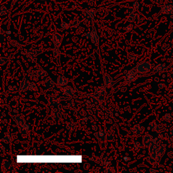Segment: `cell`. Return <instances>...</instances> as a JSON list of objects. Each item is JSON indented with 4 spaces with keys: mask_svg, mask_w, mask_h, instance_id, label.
<instances>
[{
    "mask_svg": "<svg viewBox=\"0 0 173 173\" xmlns=\"http://www.w3.org/2000/svg\"><path fill=\"white\" fill-rule=\"evenodd\" d=\"M105 87L104 86H100V87H98L95 91V93H94V95H97L98 97H102V96H104L105 95Z\"/></svg>",
    "mask_w": 173,
    "mask_h": 173,
    "instance_id": "13",
    "label": "cell"
},
{
    "mask_svg": "<svg viewBox=\"0 0 173 173\" xmlns=\"http://www.w3.org/2000/svg\"><path fill=\"white\" fill-rule=\"evenodd\" d=\"M4 40H5V39H4V37H3V35H1V43H3V42H4Z\"/></svg>",
    "mask_w": 173,
    "mask_h": 173,
    "instance_id": "44",
    "label": "cell"
},
{
    "mask_svg": "<svg viewBox=\"0 0 173 173\" xmlns=\"http://www.w3.org/2000/svg\"><path fill=\"white\" fill-rule=\"evenodd\" d=\"M60 48H57V47H54L53 49V55L55 58H58L60 55Z\"/></svg>",
    "mask_w": 173,
    "mask_h": 173,
    "instance_id": "27",
    "label": "cell"
},
{
    "mask_svg": "<svg viewBox=\"0 0 173 173\" xmlns=\"http://www.w3.org/2000/svg\"><path fill=\"white\" fill-rule=\"evenodd\" d=\"M132 28H133V26L132 25H128L126 27V30H127V31H129V30H130L131 29H132Z\"/></svg>",
    "mask_w": 173,
    "mask_h": 173,
    "instance_id": "42",
    "label": "cell"
},
{
    "mask_svg": "<svg viewBox=\"0 0 173 173\" xmlns=\"http://www.w3.org/2000/svg\"><path fill=\"white\" fill-rule=\"evenodd\" d=\"M105 173H113L114 172V171L112 169V168H107V169L105 170Z\"/></svg>",
    "mask_w": 173,
    "mask_h": 173,
    "instance_id": "38",
    "label": "cell"
},
{
    "mask_svg": "<svg viewBox=\"0 0 173 173\" xmlns=\"http://www.w3.org/2000/svg\"><path fill=\"white\" fill-rule=\"evenodd\" d=\"M146 160H147V161H148V162L150 164H151V165L156 166H158V164H159V162H158L156 159L152 158L151 156H148V158H146Z\"/></svg>",
    "mask_w": 173,
    "mask_h": 173,
    "instance_id": "23",
    "label": "cell"
},
{
    "mask_svg": "<svg viewBox=\"0 0 173 173\" xmlns=\"http://www.w3.org/2000/svg\"><path fill=\"white\" fill-rule=\"evenodd\" d=\"M163 84H162V83H160V84H159V87H160V88H161V89H162V88H163Z\"/></svg>",
    "mask_w": 173,
    "mask_h": 173,
    "instance_id": "50",
    "label": "cell"
},
{
    "mask_svg": "<svg viewBox=\"0 0 173 173\" xmlns=\"http://www.w3.org/2000/svg\"><path fill=\"white\" fill-rule=\"evenodd\" d=\"M7 61H8L7 58H1V59H0V64H1V65H3V64L7 62Z\"/></svg>",
    "mask_w": 173,
    "mask_h": 173,
    "instance_id": "36",
    "label": "cell"
},
{
    "mask_svg": "<svg viewBox=\"0 0 173 173\" xmlns=\"http://www.w3.org/2000/svg\"><path fill=\"white\" fill-rule=\"evenodd\" d=\"M12 139L13 138H12V133H7L6 134H5V135H4V137H3L2 141L3 142V143H9L12 141Z\"/></svg>",
    "mask_w": 173,
    "mask_h": 173,
    "instance_id": "21",
    "label": "cell"
},
{
    "mask_svg": "<svg viewBox=\"0 0 173 173\" xmlns=\"http://www.w3.org/2000/svg\"><path fill=\"white\" fill-rule=\"evenodd\" d=\"M28 90L30 91H33V92H35V91H37L38 90L37 87L36 85V84L35 83H30V85H29V87H28Z\"/></svg>",
    "mask_w": 173,
    "mask_h": 173,
    "instance_id": "29",
    "label": "cell"
},
{
    "mask_svg": "<svg viewBox=\"0 0 173 173\" xmlns=\"http://www.w3.org/2000/svg\"><path fill=\"white\" fill-rule=\"evenodd\" d=\"M10 45H12V46H14V47H16V46H18V45H19L18 42L15 40H12L10 42Z\"/></svg>",
    "mask_w": 173,
    "mask_h": 173,
    "instance_id": "34",
    "label": "cell"
},
{
    "mask_svg": "<svg viewBox=\"0 0 173 173\" xmlns=\"http://www.w3.org/2000/svg\"><path fill=\"white\" fill-rule=\"evenodd\" d=\"M73 101H70V103H69V105H70V106H74V103H73Z\"/></svg>",
    "mask_w": 173,
    "mask_h": 173,
    "instance_id": "49",
    "label": "cell"
},
{
    "mask_svg": "<svg viewBox=\"0 0 173 173\" xmlns=\"http://www.w3.org/2000/svg\"><path fill=\"white\" fill-rule=\"evenodd\" d=\"M30 85V82L27 78H24L20 82V92H25L26 91L28 90V87Z\"/></svg>",
    "mask_w": 173,
    "mask_h": 173,
    "instance_id": "7",
    "label": "cell"
},
{
    "mask_svg": "<svg viewBox=\"0 0 173 173\" xmlns=\"http://www.w3.org/2000/svg\"><path fill=\"white\" fill-rule=\"evenodd\" d=\"M43 51L42 49H30L26 51V57L28 59V60L30 62H35L37 60V56L43 53Z\"/></svg>",
    "mask_w": 173,
    "mask_h": 173,
    "instance_id": "2",
    "label": "cell"
},
{
    "mask_svg": "<svg viewBox=\"0 0 173 173\" xmlns=\"http://www.w3.org/2000/svg\"><path fill=\"white\" fill-rule=\"evenodd\" d=\"M166 151V146L165 145H162L160 147V148L158 149V150L156 151V153H158V155L159 156H160L162 158V156L164 154V152Z\"/></svg>",
    "mask_w": 173,
    "mask_h": 173,
    "instance_id": "26",
    "label": "cell"
},
{
    "mask_svg": "<svg viewBox=\"0 0 173 173\" xmlns=\"http://www.w3.org/2000/svg\"><path fill=\"white\" fill-rule=\"evenodd\" d=\"M12 119L16 123L18 127H21L26 124V121L23 117L18 115H14L12 116Z\"/></svg>",
    "mask_w": 173,
    "mask_h": 173,
    "instance_id": "8",
    "label": "cell"
},
{
    "mask_svg": "<svg viewBox=\"0 0 173 173\" xmlns=\"http://www.w3.org/2000/svg\"><path fill=\"white\" fill-rule=\"evenodd\" d=\"M164 119L166 121H170L172 120V116L169 113H166L165 115L164 116Z\"/></svg>",
    "mask_w": 173,
    "mask_h": 173,
    "instance_id": "32",
    "label": "cell"
},
{
    "mask_svg": "<svg viewBox=\"0 0 173 173\" xmlns=\"http://www.w3.org/2000/svg\"><path fill=\"white\" fill-rule=\"evenodd\" d=\"M61 26H62V28H67L69 26V25H68V24H66V23H62Z\"/></svg>",
    "mask_w": 173,
    "mask_h": 173,
    "instance_id": "39",
    "label": "cell"
},
{
    "mask_svg": "<svg viewBox=\"0 0 173 173\" xmlns=\"http://www.w3.org/2000/svg\"><path fill=\"white\" fill-rule=\"evenodd\" d=\"M161 12L164 14H171L173 13V6L172 5H166L163 6L162 8Z\"/></svg>",
    "mask_w": 173,
    "mask_h": 173,
    "instance_id": "18",
    "label": "cell"
},
{
    "mask_svg": "<svg viewBox=\"0 0 173 173\" xmlns=\"http://www.w3.org/2000/svg\"><path fill=\"white\" fill-rule=\"evenodd\" d=\"M154 80H156V82H158V80H159V78H157V77H156V78H154Z\"/></svg>",
    "mask_w": 173,
    "mask_h": 173,
    "instance_id": "51",
    "label": "cell"
},
{
    "mask_svg": "<svg viewBox=\"0 0 173 173\" xmlns=\"http://www.w3.org/2000/svg\"><path fill=\"white\" fill-rule=\"evenodd\" d=\"M92 33H93V36H92V38H91V41H92V42H93L95 45H98V43H99V38H98V35H97L95 30H93Z\"/></svg>",
    "mask_w": 173,
    "mask_h": 173,
    "instance_id": "24",
    "label": "cell"
},
{
    "mask_svg": "<svg viewBox=\"0 0 173 173\" xmlns=\"http://www.w3.org/2000/svg\"><path fill=\"white\" fill-rule=\"evenodd\" d=\"M89 166V164H85V169H88V168H88Z\"/></svg>",
    "mask_w": 173,
    "mask_h": 173,
    "instance_id": "47",
    "label": "cell"
},
{
    "mask_svg": "<svg viewBox=\"0 0 173 173\" xmlns=\"http://www.w3.org/2000/svg\"><path fill=\"white\" fill-rule=\"evenodd\" d=\"M103 81H104V85L106 87L108 88L112 87L116 83V82H114V80H113L112 78L109 75V74H105L104 76H103Z\"/></svg>",
    "mask_w": 173,
    "mask_h": 173,
    "instance_id": "9",
    "label": "cell"
},
{
    "mask_svg": "<svg viewBox=\"0 0 173 173\" xmlns=\"http://www.w3.org/2000/svg\"><path fill=\"white\" fill-rule=\"evenodd\" d=\"M63 37L62 36L58 33H55L52 37V41L53 43L54 47L60 48L61 45V43L62 42Z\"/></svg>",
    "mask_w": 173,
    "mask_h": 173,
    "instance_id": "5",
    "label": "cell"
},
{
    "mask_svg": "<svg viewBox=\"0 0 173 173\" xmlns=\"http://www.w3.org/2000/svg\"><path fill=\"white\" fill-rule=\"evenodd\" d=\"M76 124L75 123L71 121V122H69V123H67V124H66V129L68 131H73V130H76Z\"/></svg>",
    "mask_w": 173,
    "mask_h": 173,
    "instance_id": "22",
    "label": "cell"
},
{
    "mask_svg": "<svg viewBox=\"0 0 173 173\" xmlns=\"http://www.w3.org/2000/svg\"><path fill=\"white\" fill-rule=\"evenodd\" d=\"M86 37L88 38V39H91V38H92V36H93V33H91V32H88V33H87V34H86Z\"/></svg>",
    "mask_w": 173,
    "mask_h": 173,
    "instance_id": "37",
    "label": "cell"
},
{
    "mask_svg": "<svg viewBox=\"0 0 173 173\" xmlns=\"http://www.w3.org/2000/svg\"><path fill=\"white\" fill-rule=\"evenodd\" d=\"M166 70H167V66L164 64H159L157 66H156L154 68V72L158 73H162Z\"/></svg>",
    "mask_w": 173,
    "mask_h": 173,
    "instance_id": "16",
    "label": "cell"
},
{
    "mask_svg": "<svg viewBox=\"0 0 173 173\" xmlns=\"http://www.w3.org/2000/svg\"><path fill=\"white\" fill-rule=\"evenodd\" d=\"M137 70H136V68L132 69L130 71H128V73L126 74V80L128 82H133V80H135L136 78L138 76L137 74Z\"/></svg>",
    "mask_w": 173,
    "mask_h": 173,
    "instance_id": "4",
    "label": "cell"
},
{
    "mask_svg": "<svg viewBox=\"0 0 173 173\" xmlns=\"http://www.w3.org/2000/svg\"><path fill=\"white\" fill-rule=\"evenodd\" d=\"M148 128V130H152V131H158L160 130V124L156 121H153L149 123Z\"/></svg>",
    "mask_w": 173,
    "mask_h": 173,
    "instance_id": "15",
    "label": "cell"
},
{
    "mask_svg": "<svg viewBox=\"0 0 173 173\" xmlns=\"http://www.w3.org/2000/svg\"><path fill=\"white\" fill-rule=\"evenodd\" d=\"M170 134H171L172 135H173V126L170 129Z\"/></svg>",
    "mask_w": 173,
    "mask_h": 173,
    "instance_id": "46",
    "label": "cell"
},
{
    "mask_svg": "<svg viewBox=\"0 0 173 173\" xmlns=\"http://www.w3.org/2000/svg\"><path fill=\"white\" fill-rule=\"evenodd\" d=\"M18 128H19V132H20L21 134H23V135H26V134H27L28 130H26L25 128H24L23 126L18 127Z\"/></svg>",
    "mask_w": 173,
    "mask_h": 173,
    "instance_id": "33",
    "label": "cell"
},
{
    "mask_svg": "<svg viewBox=\"0 0 173 173\" xmlns=\"http://www.w3.org/2000/svg\"><path fill=\"white\" fill-rule=\"evenodd\" d=\"M99 97H98V96H97V95H93L91 98V101H92V102H93V103H95V104H97V103H99V101H100V100H99Z\"/></svg>",
    "mask_w": 173,
    "mask_h": 173,
    "instance_id": "30",
    "label": "cell"
},
{
    "mask_svg": "<svg viewBox=\"0 0 173 173\" xmlns=\"http://www.w3.org/2000/svg\"><path fill=\"white\" fill-rule=\"evenodd\" d=\"M135 68L139 73L144 74V73H147L150 71L151 65L150 63L148 62H141L139 63Z\"/></svg>",
    "mask_w": 173,
    "mask_h": 173,
    "instance_id": "1",
    "label": "cell"
},
{
    "mask_svg": "<svg viewBox=\"0 0 173 173\" xmlns=\"http://www.w3.org/2000/svg\"><path fill=\"white\" fill-rule=\"evenodd\" d=\"M75 91L74 89L70 87H64L62 89V93L66 96H72L74 94Z\"/></svg>",
    "mask_w": 173,
    "mask_h": 173,
    "instance_id": "14",
    "label": "cell"
},
{
    "mask_svg": "<svg viewBox=\"0 0 173 173\" xmlns=\"http://www.w3.org/2000/svg\"><path fill=\"white\" fill-rule=\"evenodd\" d=\"M106 131L105 130H100L98 131V133H95L94 135L98 140L101 142H103L106 140Z\"/></svg>",
    "mask_w": 173,
    "mask_h": 173,
    "instance_id": "10",
    "label": "cell"
},
{
    "mask_svg": "<svg viewBox=\"0 0 173 173\" xmlns=\"http://www.w3.org/2000/svg\"><path fill=\"white\" fill-rule=\"evenodd\" d=\"M143 145H141V143H139L138 141H135V144H134V149L135 151H139L141 148H142V146Z\"/></svg>",
    "mask_w": 173,
    "mask_h": 173,
    "instance_id": "31",
    "label": "cell"
},
{
    "mask_svg": "<svg viewBox=\"0 0 173 173\" xmlns=\"http://www.w3.org/2000/svg\"><path fill=\"white\" fill-rule=\"evenodd\" d=\"M129 58H130V60H132L135 61L137 60V55H135L133 53H130V55H129Z\"/></svg>",
    "mask_w": 173,
    "mask_h": 173,
    "instance_id": "35",
    "label": "cell"
},
{
    "mask_svg": "<svg viewBox=\"0 0 173 173\" xmlns=\"http://www.w3.org/2000/svg\"><path fill=\"white\" fill-rule=\"evenodd\" d=\"M153 141V138L150 135L147 134L146 135L143 136V139H142V142H143V145L145 148H149V146H150V144Z\"/></svg>",
    "mask_w": 173,
    "mask_h": 173,
    "instance_id": "11",
    "label": "cell"
},
{
    "mask_svg": "<svg viewBox=\"0 0 173 173\" xmlns=\"http://www.w3.org/2000/svg\"><path fill=\"white\" fill-rule=\"evenodd\" d=\"M2 166L3 168H4L6 170H8L11 166V163L10 162V161L8 160H4L3 161Z\"/></svg>",
    "mask_w": 173,
    "mask_h": 173,
    "instance_id": "28",
    "label": "cell"
},
{
    "mask_svg": "<svg viewBox=\"0 0 173 173\" xmlns=\"http://www.w3.org/2000/svg\"><path fill=\"white\" fill-rule=\"evenodd\" d=\"M68 83V80L67 78H66L65 76H58L57 78V83L58 85L60 86H65L67 85V83Z\"/></svg>",
    "mask_w": 173,
    "mask_h": 173,
    "instance_id": "17",
    "label": "cell"
},
{
    "mask_svg": "<svg viewBox=\"0 0 173 173\" xmlns=\"http://www.w3.org/2000/svg\"><path fill=\"white\" fill-rule=\"evenodd\" d=\"M92 128H93V129L94 130H97V129H98V127H97V126H95V125H93V126H92Z\"/></svg>",
    "mask_w": 173,
    "mask_h": 173,
    "instance_id": "48",
    "label": "cell"
},
{
    "mask_svg": "<svg viewBox=\"0 0 173 173\" xmlns=\"http://www.w3.org/2000/svg\"><path fill=\"white\" fill-rule=\"evenodd\" d=\"M105 129H106L105 131L107 133V134H106V140L108 141H114V134L112 133V130H111V128L107 127Z\"/></svg>",
    "mask_w": 173,
    "mask_h": 173,
    "instance_id": "19",
    "label": "cell"
},
{
    "mask_svg": "<svg viewBox=\"0 0 173 173\" xmlns=\"http://www.w3.org/2000/svg\"><path fill=\"white\" fill-rule=\"evenodd\" d=\"M35 73H37V75L41 78H45V77H46V76H48V73H47L45 70H37Z\"/></svg>",
    "mask_w": 173,
    "mask_h": 173,
    "instance_id": "25",
    "label": "cell"
},
{
    "mask_svg": "<svg viewBox=\"0 0 173 173\" xmlns=\"http://www.w3.org/2000/svg\"><path fill=\"white\" fill-rule=\"evenodd\" d=\"M42 85L45 88L48 89H51L52 88L54 87L55 86V83L53 79H51L49 77H45L43 78L42 80Z\"/></svg>",
    "mask_w": 173,
    "mask_h": 173,
    "instance_id": "3",
    "label": "cell"
},
{
    "mask_svg": "<svg viewBox=\"0 0 173 173\" xmlns=\"http://www.w3.org/2000/svg\"><path fill=\"white\" fill-rule=\"evenodd\" d=\"M62 112L60 109L53 108L51 111V117L53 121H57L62 118Z\"/></svg>",
    "mask_w": 173,
    "mask_h": 173,
    "instance_id": "6",
    "label": "cell"
},
{
    "mask_svg": "<svg viewBox=\"0 0 173 173\" xmlns=\"http://www.w3.org/2000/svg\"><path fill=\"white\" fill-rule=\"evenodd\" d=\"M149 172H150L151 173H156V172H157V170L154 169V168H151V169H149Z\"/></svg>",
    "mask_w": 173,
    "mask_h": 173,
    "instance_id": "43",
    "label": "cell"
},
{
    "mask_svg": "<svg viewBox=\"0 0 173 173\" xmlns=\"http://www.w3.org/2000/svg\"><path fill=\"white\" fill-rule=\"evenodd\" d=\"M170 139H171V141H173V135H172V137L170 138Z\"/></svg>",
    "mask_w": 173,
    "mask_h": 173,
    "instance_id": "52",
    "label": "cell"
},
{
    "mask_svg": "<svg viewBox=\"0 0 173 173\" xmlns=\"http://www.w3.org/2000/svg\"><path fill=\"white\" fill-rule=\"evenodd\" d=\"M121 91H123V92H125L126 91V87H123V88H121Z\"/></svg>",
    "mask_w": 173,
    "mask_h": 173,
    "instance_id": "45",
    "label": "cell"
},
{
    "mask_svg": "<svg viewBox=\"0 0 173 173\" xmlns=\"http://www.w3.org/2000/svg\"><path fill=\"white\" fill-rule=\"evenodd\" d=\"M145 130L144 126H142L140 124H137L133 126L132 128V132L135 135H141L143 133V131Z\"/></svg>",
    "mask_w": 173,
    "mask_h": 173,
    "instance_id": "12",
    "label": "cell"
},
{
    "mask_svg": "<svg viewBox=\"0 0 173 173\" xmlns=\"http://www.w3.org/2000/svg\"><path fill=\"white\" fill-rule=\"evenodd\" d=\"M80 116H85L87 115V112H86L85 110H82L80 112Z\"/></svg>",
    "mask_w": 173,
    "mask_h": 173,
    "instance_id": "41",
    "label": "cell"
},
{
    "mask_svg": "<svg viewBox=\"0 0 173 173\" xmlns=\"http://www.w3.org/2000/svg\"><path fill=\"white\" fill-rule=\"evenodd\" d=\"M49 103L51 105L53 106H57L60 103V99L55 96H52L49 99Z\"/></svg>",
    "mask_w": 173,
    "mask_h": 173,
    "instance_id": "20",
    "label": "cell"
},
{
    "mask_svg": "<svg viewBox=\"0 0 173 173\" xmlns=\"http://www.w3.org/2000/svg\"><path fill=\"white\" fill-rule=\"evenodd\" d=\"M168 48H169V45H168V44H165V45H164L163 46H162V49H163L164 51H166L168 49Z\"/></svg>",
    "mask_w": 173,
    "mask_h": 173,
    "instance_id": "40",
    "label": "cell"
}]
</instances>
